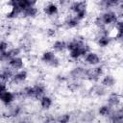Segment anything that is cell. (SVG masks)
Masks as SVG:
<instances>
[{
    "mask_svg": "<svg viewBox=\"0 0 123 123\" xmlns=\"http://www.w3.org/2000/svg\"><path fill=\"white\" fill-rule=\"evenodd\" d=\"M0 100H1V103L2 105L7 108V107H10L12 106V104H14L17 100V97H16V93L14 90H7L3 93H0Z\"/></svg>",
    "mask_w": 123,
    "mask_h": 123,
    "instance_id": "12",
    "label": "cell"
},
{
    "mask_svg": "<svg viewBox=\"0 0 123 123\" xmlns=\"http://www.w3.org/2000/svg\"><path fill=\"white\" fill-rule=\"evenodd\" d=\"M26 113H27V110L25 105L18 102H15L12 106L5 108V111H3V115L6 118L12 120H17Z\"/></svg>",
    "mask_w": 123,
    "mask_h": 123,
    "instance_id": "2",
    "label": "cell"
},
{
    "mask_svg": "<svg viewBox=\"0 0 123 123\" xmlns=\"http://www.w3.org/2000/svg\"><path fill=\"white\" fill-rule=\"evenodd\" d=\"M83 62L87 67H93V66H96V65H99V64L103 63V59H102V57L99 53L91 50L83 59Z\"/></svg>",
    "mask_w": 123,
    "mask_h": 123,
    "instance_id": "9",
    "label": "cell"
},
{
    "mask_svg": "<svg viewBox=\"0 0 123 123\" xmlns=\"http://www.w3.org/2000/svg\"><path fill=\"white\" fill-rule=\"evenodd\" d=\"M115 11H116V12H117L119 18L123 19V2H122V1H120L119 5H118L117 8L115 9Z\"/></svg>",
    "mask_w": 123,
    "mask_h": 123,
    "instance_id": "39",
    "label": "cell"
},
{
    "mask_svg": "<svg viewBox=\"0 0 123 123\" xmlns=\"http://www.w3.org/2000/svg\"><path fill=\"white\" fill-rule=\"evenodd\" d=\"M118 19L119 16L115 10L102 11L93 18V24L96 29L103 27L111 28L118 21Z\"/></svg>",
    "mask_w": 123,
    "mask_h": 123,
    "instance_id": "1",
    "label": "cell"
},
{
    "mask_svg": "<svg viewBox=\"0 0 123 123\" xmlns=\"http://www.w3.org/2000/svg\"><path fill=\"white\" fill-rule=\"evenodd\" d=\"M99 83H100L102 86H104L106 88L111 89V88H113V87L115 86V85H116V83H117V80H116V78L114 77V75H112V74H111V73H106V74L102 77V79L100 80Z\"/></svg>",
    "mask_w": 123,
    "mask_h": 123,
    "instance_id": "21",
    "label": "cell"
},
{
    "mask_svg": "<svg viewBox=\"0 0 123 123\" xmlns=\"http://www.w3.org/2000/svg\"><path fill=\"white\" fill-rule=\"evenodd\" d=\"M86 73H87V66L83 64H78L73 66L66 74L69 80L73 81H86Z\"/></svg>",
    "mask_w": 123,
    "mask_h": 123,
    "instance_id": "5",
    "label": "cell"
},
{
    "mask_svg": "<svg viewBox=\"0 0 123 123\" xmlns=\"http://www.w3.org/2000/svg\"><path fill=\"white\" fill-rule=\"evenodd\" d=\"M38 14H39V8L37 7V5H36V6H33L29 9H26L25 11H23L22 14H21V18L34 19V18H37Z\"/></svg>",
    "mask_w": 123,
    "mask_h": 123,
    "instance_id": "26",
    "label": "cell"
},
{
    "mask_svg": "<svg viewBox=\"0 0 123 123\" xmlns=\"http://www.w3.org/2000/svg\"><path fill=\"white\" fill-rule=\"evenodd\" d=\"M29 78V72L24 68L18 71H15L12 80V84L14 86H22L24 85Z\"/></svg>",
    "mask_w": 123,
    "mask_h": 123,
    "instance_id": "15",
    "label": "cell"
},
{
    "mask_svg": "<svg viewBox=\"0 0 123 123\" xmlns=\"http://www.w3.org/2000/svg\"><path fill=\"white\" fill-rule=\"evenodd\" d=\"M84 87V82L83 81H73V80H69L66 84V88L72 92H79L80 90H82Z\"/></svg>",
    "mask_w": 123,
    "mask_h": 123,
    "instance_id": "29",
    "label": "cell"
},
{
    "mask_svg": "<svg viewBox=\"0 0 123 123\" xmlns=\"http://www.w3.org/2000/svg\"><path fill=\"white\" fill-rule=\"evenodd\" d=\"M35 44V39L33 37V36L29 33H25L21 36L20 39H19V47L21 48V50L25 53L30 52L33 48Z\"/></svg>",
    "mask_w": 123,
    "mask_h": 123,
    "instance_id": "10",
    "label": "cell"
},
{
    "mask_svg": "<svg viewBox=\"0 0 123 123\" xmlns=\"http://www.w3.org/2000/svg\"><path fill=\"white\" fill-rule=\"evenodd\" d=\"M122 101H123V99H122L120 93L115 92V91L109 92L108 95L106 96V104H108L109 106H111L113 109L121 106Z\"/></svg>",
    "mask_w": 123,
    "mask_h": 123,
    "instance_id": "16",
    "label": "cell"
},
{
    "mask_svg": "<svg viewBox=\"0 0 123 123\" xmlns=\"http://www.w3.org/2000/svg\"><path fill=\"white\" fill-rule=\"evenodd\" d=\"M82 22L77 19V17L73 14H67L62 19V28L65 30H76L81 26Z\"/></svg>",
    "mask_w": 123,
    "mask_h": 123,
    "instance_id": "11",
    "label": "cell"
},
{
    "mask_svg": "<svg viewBox=\"0 0 123 123\" xmlns=\"http://www.w3.org/2000/svg\"><path fill=\"white\" fill-rule=\"evenodd\" d=\"M15 4L18 9H20L22 12L25 11L26 9H29L33 6L37 5V1H32V0H15Z\"/></svg>",
    "mask_w": 123,
    "mask_h": 123,
    "instance_id": "32",
    "label": "cell"
},
{
    "mask_svg": "<svg viewBox=\"0 0 123 123\" xmlns=\"http://www.w3.org/2000/svg\"><path fill=\"white\" fill-rule=\"evenodd\" d=\"M12 46H13V45L11 43V41H10L9 39L2 38V39H1V42H0V53L9 50Z\"/></svg>",
    "mask_w": 123,
    "mask_h": 123,
    "instance_id": "34",
    "label": "cell"
},
{
    "mask_svg": "<svg viewBox=\"0 0 123 123\" xmlns=\"http://www.w3.org/2000/svg\"><path fill=\"white\" fill-rule=\"evenodd\" d=\"M23 53V51L21 50V48L19 46H12L9 50L0 53V61L2 62V64H6L10 60H12V58L21 56Z\"/></svg>",
    "mask_w": 123,
    "mask_h": 123,
    "instance_id": "8",
    "label": "cell"
},
{
    "mask_svg": "<svg viewBox=\"0 0 123 123\" xmlns=\"http://www.w3.org/2000/svg\"><path fill=\"white\" fill-rule=\"evenodd\" d=\"M34 122H35V120H34L33 116L30 114H27V113L16 120V123H34Z\"/></svg>",
    "mask_w": 123,
    "mask_h": 123,
    "instance_id": "37",
    "label": "cell"
},
{
    "mask_svg": "<svg viewBox=\"0 0 123 123\" xmlns=\"http://www.w3.org/2000/svg\"><path fill=\"white\" fill-rule=\"evenodd\" d=\"M51 50H53L56 54H62L67 52V40L57 38L51 44Z\"/></svg>",
    "mask_w": 123,
    "mask_h": 123,
    "instance_id": "17",
    "label": "cell"
},
{
    "mask_svg": "<svg viewBox=\"0 0 123 123\" xmlns=\"http://www.w3.org/2000/svg\"><path fill=\"white\" fill-rule=\"evenodd\" d=\"M39 59L43 64H45L46 66H49L51 68H59V67H61V65L62 63V59L58 56V54H56L51 49L44 50L41 53Z\"/></svg>",
    "mask_w": 123,
    "mask_h": 123,
    "instance_id": "3",
    "label": "cell"
},
{
    "mask_svg": "<svg viewBox=\"0 0 123 123\" xmlns=\"http://www.w3.org/2000/svg\"><path fill=\"white\" fill-rule=\"evenodd\" d=\"M113 41L111 36H98L95 37V42L98 47L100 48H107L109 47Z\"/></svg>",
    "mask_w": 123,
    "mask_h": 123,
    "instance_id": "27",
    "label": "cell"
},
{
    "mask_svg": "<svg viewBox=\"0 0 123 123\" xmlns=\"http://www.w3.org/2000/svg\"><path fill=\"white\" fill-rule=\"evenodd\" d=\"M87 9V2L85 1H71L67 11L70 14H76L82 10Z\"/></svg>",
    "mask_w": 123,
    "mask_h": 123,
    "instance_id": "22",
    "label": "cell"
},
{
    "mask_svg": "<svg viewBox=\"0 0 123 123\" xmlns=\"http://www.w3.org/2000/svg\"><path fill=\"white\" fill-rule=\"evenodd\" d=\"M88 92L90 95L97 97V98H103L106 97L109 93V89L106 88L104 86H102L100 83H96V84H92L91 86L88 89Z\"/></svg>",
    "mask_w": 123,
    "mask_h": 123,
    "instance_id": "14",
    "label": "cell"
},
{
    "mask_svg": "<svg viewBox=\"0 0 123 123\" xmlns=\"http://www.w3.org/2000/svg\"><path fill=\"white\" fill-rule=\"evenodd\" d=\"M108 121H123V105L114 108L108 118Z\"/></svg>",
    "mask_w": 123,
    "mask_h": 123,
    "instance_id": "28",
    "label": "cell"
},
{
    "mask_svg": "<svg viewBox=\"0 0 123 123\" xmlns=\"http://www.w3.org/2000/svg\"><path fill=\"white\" fill-rule=\"evenodd\" d=\"M111 37L113 40L123 44V19L119 18L118 21L111 27Z\"/></svg>",
    "mask_w": 123,
    "mask_h": 123,
    "instance_id": "13",
    "label": "cell"
},
{
    "mask_svg": "<svg viewBox=\"0 0 123 123\" xmlns=\"http://www.w3.org/2000/svg\"><path fill=\"white\" fill-rule=\"evenodd\" d=\"M33 86H34V89H35V98H36V100L38 101L42 96L47 94V86L44 83L37 82Z\"/></svg>",
    "mask_w": 123,
    "mask_h": 123,
    "instance_id": "25",
    "label": "cell"
},
{
    "mask_svg": "<svg viewBox=\"0 0 123 123\" xmlns=\"http://www.w3.org/2000/svg\"><path fill=\"white\" fill-rule=\"evenodd\" d=\"M38 105H39V107H40V109L42 111H47L51 110V108L53 107V105H54V99H53V97L51 95L46 94V95L42 96L38 100Z\"/></svg>",
    "mask_w": 123,
    "mask_h": 123,
    "instance_id": "24",
    "label": "cell"
},
{
    "mask_svg": "<svg viewBox=\"0 0 123 123\" xmlns=\"http://www.w3.org/2000/svg\"><path fill=\"white\" fill-rule=\"evenodd\" d=\"M60 29H58L57 27L55 26H50L48 28L45 29V36L48 37V38H55L58 35V32H59Z\"/></svg>",
    "mask_w": 123,
    "mask_h": 123,
    "instance_id": "33",
    "label": "cell"
},
{
    "mask_svg": "<svg viewBox=\"0 0 123 123\" xmlns=\"http://www.w3.org/2000/svg\"><path fill=\"white\" fill-rule=\"evenodd\" d=\"M112 110H113V108H111L108 104H106V103L105 104H102L97 109V115H99L100 117H103V118H107L108 119L109 116L111 115Z\"/></svg>",
    "mask_w": 123,
    "mask_h": 123,
    "instance_id": "30",
    "label": "cell"
},
{
    "mask_svg": "<svg viewBox=\"0 0 123 123\" xmlns=\"http://www.w3.org/2000/svg\"><path fill=\"white\" fill-rule=\"evenodd\" d=\"M42 12L47 17L53 20L59 17V14L61 12V7L58 2H46L42 7Z\"/></svg>",
    "mask_w": 123,
    "mask_h": 123,
    "instance_id": "7",
    "label": "cell"
},
{
    "mask_svg": "<svg viewBox=\"0 0 123 123\" xmlns=\"http://www.w3.org/2000/svg\"><path fill=\"white\" fill-rule=\"evenodd\" d=\"M55 81L58 84H60V85H62V84H65L66 85L67 82H68L67 74H65V73H59V74H57L56 77H55Z\"/></svg>",
    "mask_w": 123,
    "mask_h": 123,
    "instance_id": "36",
    "label": "cell"
},
{
    "mask_svg": "<svg viewBox=\"0 0 123 123\" xmlns=\"http://www.w3.org/2000/svg\"><path fill=\"white\" fill-rule=\"evenodd\" d=\"M74 118V114L70 111H64L57 115V123H70Z\"/></svg>",
    "mask_w": 123,
    "mask_h": 123,
    "instance_id": "31",
    "label": "cell"
},
{
    "mask_svg": "<svg viewBox=\"0 0 123 123\" xmlns=\"http://www.w3.org/2000/svg\"><path fill=\"white\" fill-rule=\"evenodd\" d=\"M77 17V19H79L81 22H83L84 20L86 19V17L88 16V10L87 9H85V10H82L80 11L79 12H77L76 14H73Z\"/></svg>",
    "mask_w": 123,
    "mask_h": 123,
    "instance_id": "38",
    "label": "cell"
},
{
    "mask_svg": "<svg viewBox=\"0 0 123 123\" xmlns=\"http://www.w3.org/2000/svg\"><path fill=\"white\" fill-rule=\"evenodd\" d=\"M105 74H106V66L103 63L93 67H87L86 81L91 84L99 83Z\"/></svg>",
    "mask_w": 123,
    "mask_h": 123,
    "instance_id": "4",
    "label": "cell"
},
{
    "mask_svg": "<svg viewBox=\"0 0 123 123\" xmlns=\"http://www.w3.org/2000/svg\"><path fill=\"white\" fill-rule=\"evenodd\" d=\"M41 123H57V116L52 113H46L43 115Z\"/></svg>",
    "mask_w": 123,
    "mask_h": 123,
    "instance_id": "35",
    "label": "cell"
},
{
    "mask_svg": "<svg viewBox=\"0 0 123 123\" xmlns=\"http://www.w3.org/2000/svg\"><path fill=\"white\" fill-rule=\"evenodd\" d=\"M119 3L120 1H117V0H101L97 2V5L102 12V11H108V10H115L119 5Z\"/></svg>",
    "mask_w": 123,
    "mask_h": 123,
    "instance_id": "23",
    "label": "cell"
},
{
    "mask_svg": "<svg viewBox=\"0 0 123 123\" xmlns=\"http://www.w3.org/2000/svg\"><path fill=\"white\" fill-rule=\"evenodd\" d=\"M97 112H95L92 110H86L85 111H82L78 115V120L81 123H92L96 118Z\"/></svg>",
    "mask_w": 123,
    "mask_h": 123,
    "instance_id": "20",
    "label": "cell"
},
{
    "mask_svg": "<svg viewBox=\"0 0 123 123\" xmlns=\"http://www.w3.org/2000/svg\"><path fill=\"white\" fill-rule=\"evenodd\" d=\"M0 86H1V88H0V93H3V92H5V91H7V90L10 89V88H9V84H8V83L0 82Z\"/></svg>",
    "mask_w": 123,
    "mask_h": 123,
    "instance_id": "40",
    "label": "cell"
},
{
    "mask_svg": "<svg viewBox=\"0 0 123 123\" xmlns=\"http://www.w3.org/2000/svg\"><path fill=\"white\" fill-rule=\"evenodd\" d=\"M15 71H13L12 68H10L7 64H2L1 67V72H0V82H4V83H11Z\"/></svg>",
    "mask_w": 123,
    "mask_h": 123,
    "instance_id": "19",
    "label": "cell"
},
{
    "mask_svg": "<svg viewBox=\"0 0 123 123\" xmlns=\"http://www.w3.org/2000/svg\"><path fill=\"white\" fill-rule=\"evenodd\" d=\"M109 123H123V121H109Z\"/></svg>",
    "mask_w": 123,
    "mask_h": 123,
    "instance_id": "41",
    "label": "cell"
},
{
    "mask_svg": "<svg viewBox=\"0 0 123 123\" xmlns=\"http://www.w3.org/2000/svg\"><path fill=\"white\" fill-rule=\"evenodd\" d=\"M91 51V47H90V44L88 42H86L85 44H83L82 46L80 47H77L69 52L68 53V58L70 61L72 62H78L80 60H83L87 53H89Z\"/></svg>",
    "mask_w": 123,
    "mask_h": 123,
    "instance_id": "6",
    "label": "cell"
},
{
    "mask_svg": "<svg viewBox=\"0 0 123 123\" xmlns=\"http://www.w3.org/2000/svg\"><path fill=\"white\" fill-rule=\"evenodd\" d=\"M6 64L13 71H18L25 68V59L22 56H18L10 60Z\"/></svg>",
    "mask_w": 123,
    "mask_h": 123,
    "instance_id": "18",
    "label": "cell"
}]
</instances>
